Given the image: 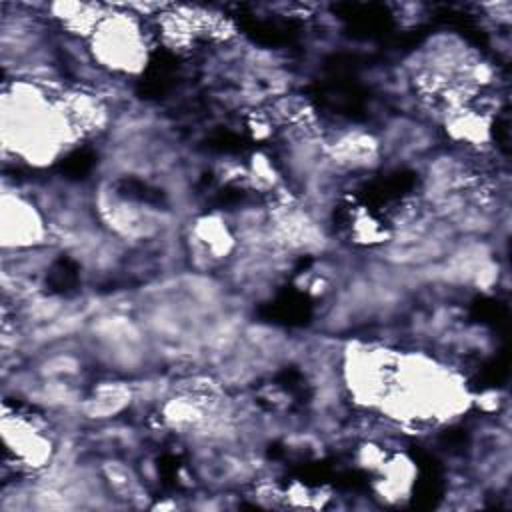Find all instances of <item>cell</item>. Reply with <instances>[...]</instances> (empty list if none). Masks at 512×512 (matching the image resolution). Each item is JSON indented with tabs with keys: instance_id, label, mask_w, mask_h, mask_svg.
I'll use <instances>...</instances> for the list:
<instances>
[{
	"instance_id": "obj_1",
	"label": "cell",
	"mask_w": 512,
	"mask_h": 512,
	"mask_svg": "<svg viewBox=\"0 0 512 512\" xmlns=\"http://www.w3.org/2000/svg\"><path fill=\"white\" fill-rule=\"evenodd\" d=\"M88 40L92 66L106 74H138L148 62V34L138 14L126 4L108 6Z\"/></svg>"
}]
</instances>
